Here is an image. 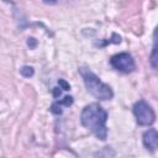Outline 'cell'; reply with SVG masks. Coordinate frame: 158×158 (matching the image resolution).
<instances>
[{
  "label": "cell",
  "mask_w": 158,
  "mask_h": 158,
  "mask_svg": "<svg viewBox=\"0 0 158 158\" xmlns=\"http://www.w3.org/2000/svg\"><path fill=\"white\" fill-rule=\"evenodd\" d=\"M106 120L107 114L106 111L96 102L86 105L80 115L81 125L86 128H89L98 138L106 139L107 136V128H106Z\"/></svg>",
  "instance_id": "1"
},
{
  "label": "cell",
  "mask_w": 158,
  "mask_h": 158,
  "mask_svg": "<svg viewBox=\"0 0 158 158\" xmlns=\"http://www.w3.org/2000/svg\"><path fill=\"white\" fill-rule=\"evenodd\" d=\"M79 73L84 80V84H85L88 91L93 96H95L99 100H109L114 96L111 88L107 84L102 83L99 79V77H96L90 69L81 67V68H79Z\"/></svg>",
  "instance_id": "2"
},
{
  "label": "cell",
  "mask_w": 158,
  "mask_h": 158,
  "mask_svg": "<svg viewBox=\"0 0 158 158\" xmlns=\"http://www.w3.org/2000/svg\"><path fill=\"white\" fill-rule=\"evenodd\" d=\"M133 114L138 125L141 126H149L156 120V114L153 109L144 100H139L133 105Z\"/></svg>",
  "instance_id": "3"
},
{
  "label": "cell",
  "mask_w": 158,
  "mask_h": 158,
  "mask_svg": "<svg viewBox=\"0 0 158 158\" xmlns=\"http://www.w3.org/2000/svg\"><path fill=\"white\" fill-rule=\"evenodd\" d=\"M110 63L116 70L122 72V73H131L136 68L135 60L132 56L128 53H118V54L112 56L110 59Z\"/></svg>",
  "instance_id": "4"
},
{
  "label": "cell",
  "mask_w": 158,
  "mask_h": 158,
  "mask_svg": "<svg viewBox=\"0 0 158 158\" xmlns=\"http://www.w3.org/2000/svg\"><path fill=\"white\" fill-rule=\"evenodd\" d=\"M142 141H143L144 147L148 151H151V152L156 151L158 148V131L154 128L147 130L142 136Z\"/></svg>",
  "instance_id": "5"
},
{
  "label": "cell",
  "mask_w": 158,
  "mask_h": 158,
  "mask_svg": "<svg viewBox=\"0 0 158 158\" xmlns=\"http://www.w3.org/2000/svg\"><path fill=\"white\" fill-rule=\"evenodd\" d=\"M149 60H151V65L158 70V26L153 32V48Z\"/></svg>",
  "instance_id": "6"
},
{
  "label": "cell",
  "mask_w": 158,
  "mask_h": 158,
  "mask_svg": "<svg viewBox=\"0 0 158 158\" xmlns=\"http://www.w3.org/2000/svg\"><path fill=\"white\" fill-rule=\"evenodd\" d=\"M20 72H21V74H22L23 77H32V75H33V68H32V67H28V65L22 67Z\"/></svg>",
  "instance_id": "7"
},
{
  "label": "cell",
  "mask_w": 158,
  "mask_h": 158,
  "mask_svg": "<svg viewBox=\"0 0 158 158\" xmlns=\"http://www.w3.org/2000/svg\"><path fill=\"white\" fill-rule=\"evenodd\" d=\"M72 102H73V98L72 96H65L63 100H60V101H58V102H56L57 105H65V106H69V105H72Z\"/></svg>",
  "instance_id": "8"
},
{
  "label": "cell",
  "mask_w": 158,
  "mask_h": 158,
  "mask_svg": "<svg viewBox=\"0 0 158 158\" xmlns=\"http://www.w3.org/2000/svg\"><path fill=\"white\" fill-rule=\"evenodd\" d=\"M58 84L62 86V89L63 90H69L70 89V86H69V84L65 81V80H63V79H59V81H58Z\"/></svg>",
  "instance_id": "9"
},
{
  "label": "cell",
  "mask_w": 158,
  "mask_h": 158,
  "mask_svg": "<svg viewBox=\"0 0 158 158\" xmlns=\"http://www.w3.org/2000/svg\"><path fill=\"white\" fill-rule=\"evenodd\" d=\"M44 2H47V4H54L57 0H43Z\"/></svg>",
  "instance_id": "10"
}]
</instances>
